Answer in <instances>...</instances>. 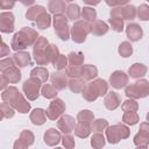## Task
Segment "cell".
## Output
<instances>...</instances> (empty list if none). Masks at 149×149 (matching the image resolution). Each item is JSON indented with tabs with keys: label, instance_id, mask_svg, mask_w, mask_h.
<instances>
[{
	"label": "cell",
	"instance_id": "55",
	"mask_svg": "<svg viewBox=\"0 0 149 149\" xmlns=\"http://www.w3.org/2000/svg\"><path fill=\"white\" fill-rule=\"evenodd\" d=\"M0 78H1V83H0L1 85H0V87H1V90L3 91L5 88H7V87H8L9 81H8V79L6 78V76H5L2 72H1V74H0Z\"/></svg>",
	"mask_w": 149,
	"mask_h": 149
},
{
	"label": "cell",
	"instance_id": "57",
	"mask_svg": "<svg viewBox=\"0 0 149 149\" xmlns=\"http://www.w3.org/2000/svg\"><path fill=\"white\" fill-rule=\"evenodd\" d=\"M21 2H22V5H24V6H31L34 2H35V0H21Z\"/></svg>",
	"mask_w": 149,
	"mask_h": 149
},
{
	"label": "cell",
	"instance_id": "39",
	"mask_svg": "<svg viewBox=\"0 0 149 149\" xmlns=\"http://www.w3.org/2000/svg\"><path fill=\"white\" fill-rule=\"evenodd\" d=\"M106 143V139L101 133H94L91 137V146L94 149H100L105 146Z\"/></svg>",
	"mask_w": 149,
	"mask_h": 149
},
{
	"label": "cell",
	"instance_id": "4",
	"mask_svg": "<svg viewBox=\"0 0 149 149\" xmlns=\"http://www.w3.org/2000/svg\"><path fill=\"white\" fill-rule=\"evenodd\" d=\"M130 135V130L125 122H119L106 128V140L111 144H115L120 142V140L128 139Z\"/></svg>",
	"mask_w": 149,
	"mask_h": 149
},
{
	"label": "cell",
	"instance_id": "5",
	"mask_svg": "<svg viewBox=\"0 0 149 149\" xmlns=\"http://www.w3.org/2000/svg\"><path fill=\"white\" fill-rule=\"evenodd\" d=\"M125 94L126 97L130 99H141L146 98L149 95V80L139 78L133 84H129L125 88Z\"/></svg>",
	"mask_w": 149,
	"mask_h": 149
},
{
	"label": "cell",
	"instance_id": "51",
	"mask_svg": "<svg viewBox=\"0 0 149 149\" xmlns=\"http://www.w3.org/2000/svg\"><path fill=\"white\" fill-rule=\"evenodd\" d=\"M106 5L109 7H119V6H125L129 2V0H105Z\"/></svg>",
	"mask_w": 149,
	"mask_h": 149
},
{
	"label": "cell",
	"instance_id": "54",
	"mask_svg": "<svg viewBox=\"0 0 149 149\" xmlns=\"http://www.w3.org/2000/svg\"><path fill=\"white\" fill-rule=\"evenodd\" d=\"M9 55V47L2 41L1 42V50H0V57H5Z\"/></svg>",
	"mask_w": 149,
	"mask_h": 149
},
{
	"label": "cell",
	"instance_id": "59",
	"mask_svg": "<svg viewBox=\"0 0 149 149\" xmlns=\"http://www.w3.org/2000/svg\"><path fill=\"white\" fill-rule=\"evenodd\" d=\"M64 1H65V2H72L73 0H64Z\"/></svg>",
	"mask_w": 149,
	"mask_h": 149
},
{
	"label": "cell",
	"instance_id": "60",
	"mask_svg": "<svg viewBox=\"0 0 149 149\" xmlns=\"http://www.w3.org/2000/svg\"><path fill=\"white\" fill-rule=\"evenodd\" d=\"M15 1H21V0H15Z\"/></svg>",
	"mask_w": 149,
	"mask_h": 149
},
{
	"label": "cell",
	"instance_id": "32",
	"mask_svg": "<svg viewBox=\"0 0 149 149\" xmlns=\"http://www.w3.org/2000/svg\"><path fill=\"white\" fill-rule=\"evenodd\" d=\"M51 20H52V19H51L50 14L47 13V10H45L44 13H42V14L36 19L35 24H36V27H37L38 29L44 30V29H48V28L50 27V24H51Z\"/></svg>",
	"mask_w": 149,
	"mask_h": 149
},
{
	"label": "cell",
	"instance_id": "30",
	"mask_svg": "<svg viewBox=\"0 0 149 149\" xmlns=\"http://www.w3.org/2000/svg\"><path fill=\"white\" fill-rule=\"evenodd\" d=\"M45 12V8L41 5H35V6H30L27 12H26V19L29 21H36V19Z\"/></svg>",
	"mask_w": 149,
	"mask_h": 149
},
{
	"label": "cell",
	"instance_id": "41",
	"mask_svg": "<svg viewBox=\"0 0 149 149\" xmlns=\"http://www.w3.org/2000/svg\"><path fill=\"white\" fill-rule=\"evenodd\" d=\"M69 65V61H68V56L65 55H62L59 54V56L56 58V61L52 63V66L58 70V71H62V70H65L66 66Z\"/></svg>",
	"mask_w": 149,
	"mask_h": 149
},
{
	"label": "cell",
	"instance_id": "11",
	"mask_svg": "<svg viewBox=\"0 0 149 149\" xmlns=\"http://www.w3.org/2000/svg\"><path fill=\"white\" fill-rule=\"evenodd\" d=\"M14 21H15V17L12 12H1L0 13V31L5 34L13 33L15 30Z\"/></svg>",
	"mask_w": 149,
	"mask_h": 149
},
{
	"label": "cell",
	"instance_id": "10",
	"mask_svg": "<svg viewBox=\"0 0 149 149\" xmlns=\"http://www.w3.org/2000/svg\"><path fill=\"white\" fill-rule=\"evenodd\" d=\"M65 102L59 98H54L47 108V116L49 120H57L65 112Z\"/></svg>",
	"mask_w": 149,
	"mask_h": 149
},
{
	"label": "cell",
	"instance_id": "9",
	"mask_svg": "<svg viewBox=\"0 0 149 149\" xmlns=\"http://www.w3.org/2000/svg\"><path fill=\"white\" fill-rule=\"evenodd\" d=\"M42 88V81L36 77H29L22 84V91L28 100L34 101L38 98Z\"/></svg>",
	"mask_w": 149,
	"mask_h": 149
},
{
	"label": "cell",
	"instance_id": "50",
	"mask_svg": "<svg viewBox=\"0 0 149 149\" xmlns=\"http://www.w3.org/2000/svg\"><path fill=\"white\" fill-rule=\"evenodd\" d=\"M12 65H15V61L13 57H6V58H2L0 61V70L3 71L6 69H8L9 66Z\"/></svg>",
	"mask_w": 149,
	"mask_h": 149
},
{
	"label": "cell",
	"instance_id": "37",
	"mask_svg": "<svg viewBox=\"0 0 149 149\" xmlns=\"http://www.w3.org/2000/svg\"><path fill=\"white\" fill-rule=\"evenodd\" d=\"M118 51H119V55L121 57L127 58V57H130L132 56V54H133V47H132L130 42L123 41V42L120 43V45L118 48Z\"/></svg>",
	"mask_w": 149,
	"mask_h": 149
},
{
	"label": "cell",
	"instance_id": "48",
	"mask_svg": "<svg viewBox=\"0 0 149 149\" xmlns=\"http://www.w3.org/2000/svg\"><path fill=\"white\" fill-rule=\"evenodd\" d=\"M65 73L68 77L74 78L81 76V65H68L65 69Z\"/></svg>",
	"mask_w": 149,
	"mask_h": 149
},
{
	"label": "cell",
	"instance_id": "35",
	"mask_svg": "<svg viewBox=\"0 0 149 149\" xmlns=\"http://www.w3.org/2000/svg\"><path fill=\"white\" fill-rule=\"evenodd\" d=\"M68 61H69V65H83L85 61V56L81 52L71 51L68 55Z\"/></svg>",
	"mask_w": 149,
	"mask_h": 149
},
{
	"label": "cell",
	"instance_id": "56",
	"mask_svg": "<svg viewBox=\"0 0 149 149\" xmlns=\"http://www.w3.org/2000/svg\"><path fill=\"white\" fill-rule=\"evenodd\" d=\"M100 1H101V0H83L84 3L90 5V6H97V5L100 3Z\"/></svg>",
	"mask_w": 149,
	"mask_h": 149
},
{
	"label": "cell",
	"instance_id": "14",
	"mask_svg": "<svg viewBox=\"0 0 149 149\" xmlns=\"http://www.w3.org/2000/svg\"><path fill=\"white\" fill-rule=\"evenodd\" d=\"M109 84L112 85L113 88L120 90L125 86H127L128 84V74L121 70H116L114 72H112V74L109 76Z\"/></svg>",
	"mask_w": 149,
	"mask_h": 149
},
{
	"label": "cell",
	"instance_id": "25",
	"mask_svg": "<svg viewBox=\"0 0 149 149\" xmlns=\"http://www.w3.org/2000/svg\"><path fill=\"white\" fill-rule=\"evenodd\" d=\"M98 76V69L97 66L92 65V64H86V65H81V78L85 81H91L93 79H95Z\"/></svg>",
	"mask_w": 149,
	"mask_h": 149
},
{
	"label": "cell",
	"instance_id": "8",
	"mask_svg": "<svg viewBox=\"0 0 149 149\" xmlns=\"http://www.w3.org/2000/svg\"><path fill=\"white\" fill-rule=\"evenodd\" d=\"M49 45V42L47 40V37L44 36H40L37 38V41L35 42L34 47H33V56L35 62L37 63V65H48L49 61L47 57V48Z\"/></svg>",
	"mask_w": 149,
	"mask_h": 149
},
{
	"label": "cell",
	"instance_id": "34",
	"mask_svg": "<svg viewBox=\"0 0 149 149\" xmlns=\"http://www.w3.org/2000/svg\"><path fill=\"white\" fill-rule=\"evenodd\" d=\"M57 88L52 85V84H44L41 88V94L45 98V99H54L57 98Z\"/></svg>",
	"mask_w": 149,
	"mask_h": 149
},
{
	"label": "cell",
	"instance_id": "19",
	"mask_svg": "<svg viewBox=\"0 0 149 149\" xmlns=\"http://www.w3.org/2000/svg\"><path fill=\"white\" fill-rule=\"evenodd\" d=\"M104 105H105V107L107 109L114 111V109H116L121 105V98L114 91L107 92L106 95H105V98H104Z\"/></svg>",
	"mask_w": 149,
	"mask_h": 149
},
{
	"label": "cell",
	"instance_id": "45",
	"mask_svg": "<svg viewBox=\"0 0 149 149\" xmlns=\"http://www.w3.org/2000/svg\"><path fill=\"white\" fill-rule=\"evenodd\" d=\"M59 56V50H58V47L56 44H49L48 48H47V57H48V61L49 63H54L56 61V58Z\"/></svg>",
	"mask_w": 149,
	"mask_h": 149
},
{
	"label": "cell",
	"instance_id": "52",
	"mask_svg": "<svg viewBox=\"0 0 149 149\" xmlns=\"http://www.w3.org/2000/svg\"><path fill=\"white\" fill-rule=\"evenodd\" d=\"M15 6V0H0L1 9H12Z\"/></svg>",
	"mask_w": 149,
	"mask_h": 149
},
{
	"label": "cell",
	"instance_id": "16",
	"mask_svg": "<svg viewBox=\"0 0 149 149\" xmlns=\"http://www.w3.org/2000/svg\"><path fill=\"white\" fill-rule=\"evenodd\" d=\"M50 80H51V84L58 90V91H62L64 88L68 87V84H69V80H68V76L65 72H62V71H55L50 74Z\"/></svg>",
	"mask_w": 149,
	"mask_h": 149
},
{
	"label": "cell",
	"instance_id": "22",
	"mask_svg": "<svg viewBox=\"0 0 149 149\" xmlns=\"http://www.w3.org/2000/svg\"><path fill=\"white\" fill-rule=\"evenodd\" d=\"M1 72L6 76V78L8 79L9 84H16V83H19L21 80V77H22V74H21V72L19 70V66L16 64L9 66L8 69H6V70H3Z\"/></svg>",
	"mask_w": 149,
	"mask_h": 149
},
{
	"label": "cell",
	"instance_id": "43",
	"mask_svg": "<svg viewBox=\"0 0 149 149\" xmlns=\"http://www.w3.org/2000/svg\"><path fill=\"white\" fill-rule=\"evenodd\" d=\"M121 109L123 112H136L139 109V104L136 99H128L121 104Z\"/></svg>",
	"mask_w": 149,
	"mask_h": 149
},
{
	"label": "cell",
	"instance_id": "13",
	"mask_svg": "<svg viewBox=\"0 0 149 149\" xmlns=\"http://www.w3.org/2000/svg\"><path fill=\"white\" fill-rule=\"evenodd\" d=\"M35 141V136L33 134L31 130L29 129H24L20 133L19 139L14 142V149H26L28 147H30Z\"/></svg>",
	"mask_w": 149,
	"mask_h": 149
},
{
	"label": "cell",
	"instance_id": "7",
	"mask_svg": "<svg viewBox=\"0 0 149 149\" xmlns=\"http://www.w3.org/2000/svg\"><path fill=\"white\" fill-rule=\"evenodd\" d=\"M90 33L91 23L85 20H77L71 27V38L74 43H84Z\"/></svg>",
	"mask_w": 149,
	"mask_h": 149
},
{
	"label": "cell",
	"instance_id": "42",
	"mask_svg": "<svg viewBox=\"0 0 149 149\" xmlns=\"http://www.w3.org/2000/svg\"><path fill=\"white\" fill-rule=\"evenodd\" d=\"M76 120L77 121H84V122L92 123V121L94 120V114L90 109H81L80 112H78Z\"/></svg>",
	"mask_w": 149,
	"mask_h": 149
},
{
	"label": "cell",
	"instance_id": "12",
	"mask_svg": "<svg viewBox=\"0 0 149 149\" xmlns=\"http://www.w3.org/2000/svg\"><path fill=\"white\" fill-rule=\"evenodd\" d=\"M76 125L77 122L74 118L69 114H63L57 119V128L64 134H70L71 132H73Z\"/></svg>",
	"mask_w": 149,
	"mask_h": 149
},
{
	"label": "cell",
	"instance_id": "3",
	"mask_svg": "<svg viewBox=\"0 0 149 149\" xmlns=\"http://www.w3.org/2000/svg\"><path fill=\"white\" fill-rule=\"evenodd\" d=\"M107 92H108V83L101 78H95L94 80L85 84L81 91V95L86 101L92 102L97 100L99 97L106 95Z\"/></svg>",
	"mask_w": 149,
	"mask_h": 149
},
{
	"label": "cell",
	"instance_id": "40",
	"mask_svg": "<svg viewBox=\"0 0 149 149\" xmlns=\"http://www.w3.org/2000/svg\"><path fill=\"white\" fill-rule=\"evenodd\" d=\"M108 127V121L106 119H94L92 121V132L94 133H101L102 130H106Z\"/></svg>",
	"mask_w": 149,
	"mask_h": 149
},
{
	"label": "cell",
	"instance_id": "18",
	"mask_svg": "<svg viewBox=\"0 0 149 149\" xmlns=\"http://www.w3.org/2000/svg\"><path fill=\"white\" fill-rule=\"evenodd\" d=\"M43 140L47 146L55 147L62 141V135H61L59 130H57L56 128H49L45 130V133L43 135Z\"/></svg>",
	"mask_w": 149,
	"mask_h": 149
},
{
	"label": "cell",
	"instance_id": "15",
	"mask_svg": "<svg viewBox=\"0 0 149 149\" xmlns=\"http://www.w3.org/2000/svg\"><path fill=\"white\" fill-rule=\"evenodd\" d=\"M109 23H111V27L114 31L121 33L123 30V19L121 17V14H120V6L119 7H113L111 9Z\"/></svg>",
	"mask_w": 149,
	"mask_h": 149
},
{
	"label": "cell",
	"instance_id": "20",
	"mask_svg": "<svg viewBox=\"0 0 149 149\" xmlns=\"http://www.w3.org/2000/svg\"><path fill=\"white\" fill-rule=\"evenodd\" d=\"M74 135L80 139H86L92 133V123L84 122V121H77V125L74 127Z\"/></svg>",
	"mask_w": 149,
	"mask_h": 149
},
{
	"label": "cell",
	"instance_id": "24",
	"mask_svg": "<svg viewBox=\"0 0 149 149\" xmlns=\"http://www.w3.org/2000/svg\"><path fill=\"white\" fill-rule=\"evenodd\" d=\"M147 71H148V69H147V66L144 64H142V63H134L128 69V76H130L132 78L139 79V78H142L147 73Z\"/></svg>",
	"mask_w": 149,
	"mask_h": 149
},
{
	"label": "cell",
	"instance_id": "21",
	"mask_svg": "<svg viewBox=\"0 0 149 149\" xmlns=\"http://www.w3.org/2000/svg\"><path fill=\"white\" fill-rule=\"evenodd\" d=\"M13 58L15 61V64L19 68H26V66H28V65L31 64L30 54L28 51H24V50L15 51V54L13 55Z\"/></svg>",
	"mask_w": 149,
	"mask_h": 149
},
{
	"label": "cell",
	"instance_id": "49",
	"mask_svg": "<svg viewBox=\"0 0 149 149\" xmlns=\"http://www.w3.org/2000/svg\"><path fill=\"white\" fill-rule=\"evenodd\" d=\"M62 144L63 147L68 148V149H72L74 147V139L72 135L70 134H64L62 136Z\"/></svg>",
	"mask_w": 149,
	"mask_h": 149
},
{
	"label": "cell",
	"instance_id": "33",
	"mask_svg": "<svg viewBox=\"0 0 149 149\" xmlns=\"http://www.w3.org/2000/svg\"><path fill=\"white\" fill-rule=\"evenodd\" d=\"M30 77H36V78H38L42 83H45L47 80H48V78H49V71H48V69L47 68H44V66H37V68H34L31 71H30Z\"/></svg>",
	"mask_w": 149,
	"mask_h": 149
},
{
	"label": "cell",
	"instance_id": "47",
	"mask_svg": "<svg viewBox=\"0 0 149 149\" xmlns=\"http://www.w3.org/2000/svg\"><path fill=\"white\" fill-rule=\"evenodd\" d=\"M137 17L141 21H149V5L141 3L137 8Z\"/></svg>",
	"mask_w": 149,
	"mask_h": 149
},
{
	"label": "cell",
	"instance_id": "38",
	"mask_svg": "<svg viewBox=\"0 0 149 149\" xmlns=\"http://www.w3.org/2000/svg\"><path fill=\"white\" fill-rule=\"evenodd\" d=\"M140 121V116L136 112H125L122 115V122L129 126H134Z\"/></svg>",
	"mask_w": 149,
	"mask_h": 149
},
{
	"label": "cell",
	"instance_id": "17",
	"mask_svg": "<svg viewBox=\"0 0 149 149\" xmlns=\"http://www.w3.org/2000/svg\"><path fill=\"white\" fill-rule=\"evenodd\" d=\"M126 35L130 42H137L143 36V29L139 23L132 22L128 23L126 27Z\"/></svg>",
	"mask_w": 149,
	"mask_h": 149
},
{
	"label": "cell",
	"instance_id": "23",
	"mask_svg": "<svg viewBox=\"0 0 149 149\" xmlns=\"http://www.w3.org/2000/svg\"><path fill=\"white\" fill-rule=\"evenodd\" d=\"M47 112L43 108H35L29 115V119L33 125L35 126H42L47 121Z\"/></svg>",
	"mask_w": 149,
	"mask_h": 149
},
{
	"label": "cell",
	"instance_id": "31",
	"mask_svg": "<svg viewBox=\"0 0 149 149\" xmlns=\"http://www.w3.org/2000/svg\"><path fill=\"white\" fill-rule=\"evenodd\" d=\"M65 1L64 0H49L48 2V9L51 14H58L65 12Z\"/></svg>",
	"mask_w": 149,
	"mask_h": 149
},
{
	"label": "cell",
	"instance_id": "53",
	"mask_svg": "<svg viewBox=\"0 0 149 149\" xmlns=\"http://www.w3.org/2000/svg\"><path fill=\"white\" fill-rule=\"evenodd\" d=\"M139 130H140L141 134H143V135H146V136L149 137V121H148V122H142V123H140Z\"/></svg>",
	"mask_w": 149,
	"mask_h": 149
},
{
	"label": "cell",
	"instance_id": "28",
	"mask_svg": "<svg viewBox=\"0 0 149 149\" xmlns=\"http://www.w3.org/2000/svg\"><path fill=\"white\" fill-rule=\"evenodd\" d=\"M85 80L81 77H74V78H70L69 79V84L68 87L70 88L71 92L73 93H81L84 86H85Z\"/></svg>",
	"mask_w": 149,
	"mask_h": 149
},
{
	"label": "cell",
	"instance_id": "1",
	"mask_svg": "<svg viewBox=\"0 0 149 149\" xmlns=\"http://www.w3.org/2000/svg\"><path fill=\"white\" fill-rule=\"evenodd\" d=\"M38 37L40 35L35 29L31 27H23L14 34L10 41V47L14 51L26 50L28 47L34 45Z\"/></svg>",
	"mask_w": 149,
	"mask_h": 149
},
{
	"label": "cell",
	"instance_id": "58",
	"mask_svg": "<svg viewBox=\"0 0 149 149\" xmlns=\"http://www.w3.org/2000/svg\"><path fill=\"white\" fill-rule=\"evenodd\" d=\"M147 121H149V112L147 113Z\"/></svg>",
	"mask_w": 149,
	"mask_h": 149
},
{
	"label": "cell",
	"instance_id": "2",
	"mask_svg": "<svg viewBox=\"0 0 149 149\" xmlns=\"http://www.w3.org/2000/svg\"><path fill=\"white\" fill-rule=\"evenodd\" d=\"M1 99L2 101H7L8 104H10L19 113L26 114L30 111V104L15 86H8L7 88H5L1 93Z\"/></svg>",
	"mask_w": 149,
	"mask_h": 149
},
{
	"label": "cell",
	"instance_id": "44",
	"mask_svg": "<svg viewBox=\"0 0 149 149\" xmlns=\"http://www.w3.org/2000/svg\"><path fill=\"white\" fill-rule=\"evenodd\" d=\"M81 17L85 21H94L97 19V10L93 9L92 7H84L81 8Z\"/></svg>",
	"mask_w": 149,
	"mask_h": 149
},
{
	"label": "cell",
	"instance_id": "61",
	"mask_svg": "<svg viewBox=\"0 0 149 149\" xmlns=\"http://www.w3.org/2000/svg\"><path fill=\"white\" fill-rule=\"evenodd\" d=\"M147 1H148V2H149V0H147Z\"/></svg>",
	"mask_w": 149,
	"mask_h": 149
},
{
	"label": "cell",
	"instance_id": "26",
	"mask_svg": "<svg viewBox=\"0 0 149 149\" xmlns=\"http://www.w3.org/2000/svg\"><path fill=\"white\" fill-rule=\"evenodd\" d=\"M108 24L101 20H94L91 23V33L94 36H102L108 31Z\"/></svg>",
	"mask_w": 149,
	"mask_h": 149
},
{
	"label": "cell",
	"instance_id": "36",
	"mask_svg": "<svg viewBox=\"0 0 149 149\" xmlns=\"http://www.w3.org/2000/svg\"><path fill=\"white\" fill-rule=\"evenodd\" d=\"M0 111H1V119H10L15 114V108L10 104H8L7 101L1 102Z\"/></svg>",
	"mask_w": 149,
	"mask_h": 149
},
{
	"label": "cell",
	"instance_id": "46",
	"mask_svg": "<svg viewBox=\"0 0 149 149\" xmlns=\"http://www.w3.org/2000/svg\"><path fill=\"white\" fill-rule=\"evenodd\" d=\"M134 144L139 148H147L149 146V137L141 134L140 132L134 136Z\"/></svg>",
	"mask_w": 149,
	"mask_h": 149
},
{
	"label": "cell",
	"instance_id": "27",
	"mask_svg": "<svg viewBox=\"0 0 149 149\" xmlns=\"http://www.w3.org/2000/svg\"><path fill=\"white\" fill-rule=\"evenodd\" d=\"M120 14H121V17L123 20H134L137 15V9L135 6L133 5H125V6H120Z\"/></svg>",
	"mask_w": 149,
	"mask_h": 149
},
{
	"label": "cell",
	"instance_id": "29",
	"mask_svg": "<svg viewBox=\"0 0 149 149\" xmlns=\"http://www.w3.org/2000/svg\"><path fill=\"white\" fill-rule=\"evenodd\" d=\"M65 15L71 21H77L81 16V9L77 3H70L65 8Z\"/></svg>",
	"mask_w": 149,
	"mask_h": 149
},
{
	"label": "cell",
	"instance_id": "6",
	"mask_svg": "<svg viewBox=\"0 0 149 149\" xmlns=\"http://www.w3.org/2000/svg\"><path fill=\"white\" fill-rule=\"evenodd\" d=\"M52 24L56 35L62 40V41H68L71 35V30L69 27V19L65 14L58 13L54 14L52 17Z\"/></svg>",
	"mask_w": 149,
	"mask_h": 149
}]
</instances>
